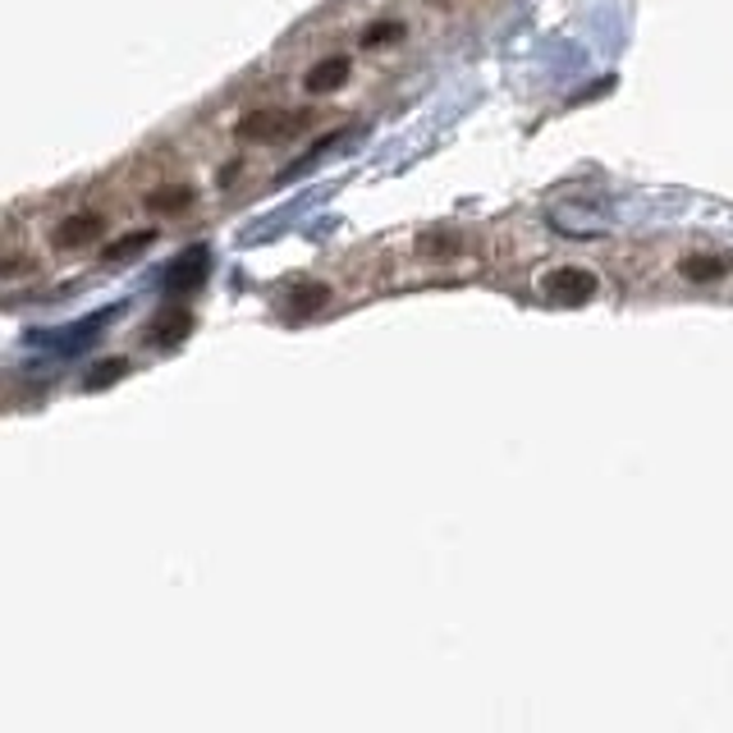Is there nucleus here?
<instances>
[{
    "instance_id": "nucleus-3",
    "label": "nucleus",
    "mask_w": 733,
    "mask_h": 733,
    "mask_svg": "<svg viewBox=\"0 0 733 733\" xmlns=\"http://www.w3.org/2000/svg\"><path fill=\"white\" fill-rule=\"evenodd\" d=\"M344 78H349V56H326L303 74V87L307 93H335V87H344Z\"/></svg>"
},
{
    "instance_id": "nucleus-9",
    "label": "nucleus",
    "mask_w": 733,
    "mask_h": 733,
    "mask_svg": "<svg viewBox=\"0 0 733 733\" xmlns=\"http://www.w3.org/2000/svg\"><path fill=\"white\" fill-rule=\"evenodd\" d=\"M326 298H330V289H326V284H298L294 294H289V313H294V317H307V313H317Z\"/></svg>"
},
{
    "instance_id": "nucleus-11",
    "label": "nucleus",
    "mask_w": 733,
    "mask_h": 733,
    "mask_svg": "<svg viewBox=\"0 0 733 733\" xmlns=\"http://www.w3.org/2000/svg\"><path fill=\"white\" fill-rule=\"evenodd\" d=\"M115 376H124V363H120V358H115V363H101L93 376H87V386L97 390V386H106V381H115Z\"/></svg>"
},
{
    "instance_id": "nucleus-6",
    "label": "nucleus",
    "mask_w": 733,
    "mask_h": 733,
    "mask_svg": "<svg viewBox=\"0 0 733 733\" xmlns=\"http://www.w3.org/2000/svg\"><path fill=\"white\" fill-rule=\"evenodd\" d=\"M683 276H687V280H697V284L724 280V276H729V261L716 257V253H693V257H683Z\"/></svg>"
},
{
    "instance_id": "nucleus-12",
    "label": "nucleus",
    "mask_w": 733,
    "mask_h": 733,
    "mask_svg": "<svg viewBox=\"0 0 733 733\" xmlns=\"http://www.w3.org/2000/svg\"><path fill=\"white\" fill-rule=\"evenodd\" d=\"M390 37H399V24H376V28H367V47H376V41H390Z\"/></svg>"
},
{
    "instance_id": "nucleus-4",
    "label": "nucleus",
    "mask_w": 733,
    "mask_h": 733,
    "mask_svg": "<svg viewBox=\"0 0 733 733\" xmlns=\"http://www.w3.org/2000/svg\"><path fill=\"white\" fill-rule=\"evenodd\" d=\"M97 234H101V216H93V211L64 216L60 225H56V243H60V248H87Z\"/></svg>"
},
{
    "instance_id": "nucleus-5",
    "label": "nucleus",
    "mask_w": 733,
    "mask_h": 733,
    "mask_svg": "<svg viewBox=\"0 0 733 733\" xmlns=\"http://www.w3.org/2000/svg\"><path fill=\"white\" fill-rule=\"evenodd\" d=\"M143 207H147L151 216H180L184 207H193V188H188V184H161L157 193L143 197Z\"/></svg>"
},
{
    "instance_id": "nucleus-10",
    "label": "nucleus",
    "mask_w": 733,
    "mask_h": 733,
    "mask_svg": "<svg viewBox=\"0 0 733 733\" xmlns=\"http://www.w3.org/2000/svg\"><path fill=\"white\" fill-rule=\"evenodd\" d=\"M151 239H157V234H151V230H138V234H124V239H115V243H110V248H106V261H129V257H138L143 248H151Z\"/></svg>"
},
{
    "instance_id": "nucleus-1",
    "label": "nucleus",
    "mask_w": 733,
    "mask_h": 733,
    "mask_svg": "<svg viewBox=\"0 0 733 733\" xmlns=\"http://www.w3.org/2000/svg\"><path fill=\"white\" fill-rule=\"evenodd\" d=\"M303 129H307V115H294V110H253V115L239 120L234 133L243 143H289Z\"/></svg>"
},
{
    "instance_id": "nucleus-8",
    "label": "nucleus",
    "mask_w": 733,
    "mask_h": 733,
    "mask_svg": "<svg viewBox=\"0 0 733 733\" xmlns=\"http://www.w3.org/2000/svg\"><path fill=\"white\" fill-rule=\"evenodd\" d=\"M203 276H207V253H203V248H193L184 261H174L170 289H193V284H203Z\"/></svg>"
},
{
    "instance_id": "nucleus-2",
    "label": "nucleus",
    "mask_w": 733,
    "mask_h": 733,
    "mask_svg": "<svg viewBox=\"0 0 733 733\" xmlns=\"http://www.w3.org/2000/svg\"><path fill=\"white\" fill-rule=\"evenodd\" d=\"M541 294L550 303H564V307H577L596 294V276L587 266H554V271L541 276Z\"/></svg>"
},
{
    "instance_id": "nucleus-7",
    "label": "nucleus",
    "mask_w": 733,
    "mask_h": 733,
    "mask_svg": "<svg viewBox=\"0 0 733 733\" xmlns=\"http://www.w3.org/2000/svg\"><path fill=\"white\" fill-rule=\"evenodd\" d=\"M188 326H193V317L184 313V307H170V313H161L157 321H151V340H157V344H174V340L188 335Z\"/></svg>"
}]
</instances>
